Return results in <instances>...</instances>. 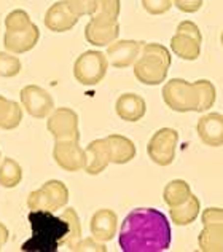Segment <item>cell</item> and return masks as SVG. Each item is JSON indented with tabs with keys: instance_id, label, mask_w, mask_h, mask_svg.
Wrapping results in <instances>:
<instances>
[{
	"instance_id": "obj_29",
	"label": "cell",
	"mask_w": 223,
	"mask_h": 252,
	"mask_svg": "<svg viewBox=\"0 0 223 252\" xmlns=\"http://www.w3.org/2000/svg\"><path fill=\"white\" fill-rule=\"evenodd\" d=\"M34 24L30 21V16L28 11H24L21 8L10 11L5 18V29L6 31H23L28 29Z\"/></svg>"
},
{
	"instance_id": "obj_31",
	"label": "cell",
	"mask_w": 223,
	"mask_h": 252,
	"mask_svg": "<svg viewBox=\"0 0 223 252\" xmlns=\"http://www.w3.org/2000/svg\"><path fill=\"white\" fill-rule=\"evenodd\" d=\"M65 3L78 18L93 16L97 10V0H65Z\"/></svg>"
},
{
	"instance_id": "obj_2",
	"label": "cell",
	"mask_w": 223,
	"mask_h": 252,
	"mask_svg": "<svg viewBox=\"0 0 223 252\" xmlns=\"http://www.w3.org/2000/svg\"><path fill=\"white\" fill-rule=\"evenodd\" d=\"M29 222L32 236L23 243L24 252H56L65 243L69 235V223L62 216H55L51 211H30Z\"/></svg>"
},
{
	"instance_id": "obj_32",
	"label": "cell",
	"mask_w": 223,
	"mask_h": 252,
	"mask_svg": "<svg viewBox=\"0 0 223 252\" xmlns=\"http://www.w3.org/2000/svg\"><path fill=\"white\" fill-rule=\"evenodd\" d=\"M174 5V0H142V6L148 15L160 16L167 13Z\"/></svg>"
},
{
	"instance_id": "obj_28",
	"label": "cell",
	"mask_w": 223,
	"mask_h": 252,
	"mask_svg": "<svg viewBox=\"0 0 223 252\" xmlns=\"http://www.w3.org/2000/svg\"><path fill=\"white\" fill-rule=\"evenodd\" d=\"M195 85L201 96L199 112H206L209 109H212L215 101H217V90H215L214 83L211 80H196Z\"/></svg>"
},
{
	"instance_id": "obj_21",
	"label": "cell",
	"mask_w": 223,
	"mask_h": 252,
	"mask_svg": "<svg viewBox=\"0 0 223 252\" xmlns=\"http://www.w3.org/2000/svg\"><path fill=\"white\" fill-rule=\"evenodd\" d=\"M198 246L202 252H223V225H202V230L198 236Z\"/></svg>"
},
{
	"instance_id": "obj_13",
	"label": "cell",
	"mask_w": 223,
	"mask_h": 252,
	"mask_svg": "<svg viewBox=\"0 0 223 252\" xmlns=\"http://www.w3.org/2000/svg\"><path fill=\"white\" fill-rule=\"evenodd\" d=\"M38 38H40V29L37 24H32L30 28L23 31H6L3 35V46L13 55H23L35 48Z\"/></svg>"
},
{
	"instance_id": "obj_37",
	"label": "cell",
	"mask_w": 223,
	"mask_h": 252,
	"mask_svg": "<svg viewBox=\"0 0 223 252\" xmlns=\"http://www.w3.org/2000/svg\"><path fill=\"white\" fill-rule=\"evenodd\" d=\"M220 42H222V46H223V31H222V37H220Z\"/></svg>"
},
{
	"instance_id": "obj_22",
	"label": "cell",
	"mask_w": 223,
	"mask_h": 252,
	"mask_svg": "<svg viewBox=\"0 0 223 252\" xmlns=\"http://www.w3.org/2000/svg\"><path fill=\"white\" fill-rule=\"evenodd\" d=\"M199 211H201V203L198 200V196L192 195L187 203H183L180 206H175V208H169V216H170V220L175 225L185 227V225H190L196 220V217L199 216Z\"/></svg>"
},
{
	"instance_id": "obj_12",
	"label": "cell",
	"mask_w": 223,
	"mask_h": 252,
	"mask_svg": "<svg viewBox=\"0 0 223 252\" xmlns=\"http://www.w3.org/2000/svg\"><path fill=\"white\" fill-rule=\"evenodd\" d=\"M143 43L137 40H115L107 46V58L115 69H126L134 65L137 58L140 56Z\"/></svg>"
},
{
	"instance_id": "obj_20",
	"label": "cell",
	"mask_w": 223,
	"mask_h": 252,
	"mask_svg": "<svg viewBox=\"0 0 223 252\" xmlns=\"http://www.w3.org/2000/svg\"><path fill=\"white\" fill-rule=\"evenodd\" d=\"M120 35V24H97L94 21H89L84 26V38L94 46H109L118 40Z\"/></svg>"
},
{
	"instance_id": "obj_35",
	"label": "cell",
	"mask_w": 223,
	"mask_h": 252,
	"mask_svg": "<svg viewBox=\"0 0 223 252\" xmlns=\"http://www.w3.org/2000/svg\"><path fill=\"white\" fill-rule=\"evenodd\" d=\"M204 0H174L175 8H179L183 13H196L201 10Z\"/></svg>"
},
{
	"instance_id": "obj_23",
	"label": "cell",
	"mask_w": 223,
	"mask_h": 252,
	"mask_svg": "<svg viewBox=\"0 0 223 252\" xmlns=\"http://www.w3.org/2000/svg\"><path fill=\"white\" fill-rule=\"evenodd\" d=\"M23 122V104L10 101L0 94V128L5 131L18 128Z\"/></svg>"
},
{
	"instance_id": "obj_6",
	"label": "cell",
	"mask_w": 223,
	"mask_h": 252,
	"mask_svg": "<svg viewBox=\"0 0 223 252\" xmlns=\"http://www.w3.org/2000/svg\"><path fill=\"white\" fill-rule=\"evenodd\" d=\"M109 69V58L102 51H84L74 63L75 80L84 86H94L104 80Z\"/></svg>"
},
{
	"instance_id": "obj_10",
	"label": "cell",
	"mask_w": 223,
	"mask_h": 252,
	"mask_svg": "<svg viewBox=\"0 0 223 252\" xmlns=\"http://www.w3.org/2000/svg\"><path fill=\"white\" fill-rule=\"evenodd\" d=\"M21 97V104L26 109V112L32 118H47L50 117L51 112L55 110V99L47 90H43L42 86L37 85H28L24 86L19 93Z\"/></svg>"
},
{
	"instance_id": "obj_11",
	"label": "cell",
	"mask_w": 223,
	"mask_h": 252,
	"mask_svg": "<svg viewBox=\"0 0 223 252\" xmlns=\"http://www.w3.org/2000/svg\"><path fill=\"white\" fill-rule=\"evenodd\" d=\"M78 142L80 141H72V139L55 141L53 158L61 169L69 172H77L80 169H84L86 154H84V150L80 147Z\"/></svg>"
},
{
	"instance_id": "obj_19",
	"label": "cell",
	"mask_w": 223,
	"mask_h": 252,
	"mask_svg": "<svg viewBox=\"0 0 223 252\" xmlns=\"http://www.w3.org/2000/svg\"><path fill=\"white\" fill-rule=\"evenodd\" d=\"M110 163L126 164L136 157V145L131 139L121 134H110L106 137Z\"/></svg>"
},
{
	"instance_id": "obj_17",
	"label": "cell",
	"mask_w": 223,
	"mask_h": 252,
	"mask_svg": "<svg viewBox=\"0 0 223 252\" xmlns=\"http://www.w3.org/2000/svg\"><path fill=\"white\" fill-rule=\"evenodd\" d=\"M115 112L121 120L136 123L145 115L147 102H145V99L139 94H136V93H124V94H121L116 99Z\"/></svg>"
},
{
	"instance_id": "obj_30",
	"label": "cell",
	"mask_w": 223,
	"mask_h": 252,
	"mask_svg": "<svg viewBox=\"0 0 223 252\" xmlns=\"http://www.w3.org/2000/svg\"><path fill=\"white\" fill-rule=\"evenodd\" d=\"M21 72V61L13 56V53L0 51V77L11 78Z\"/></svg>"
},
{
	"instance_id": "obj_27",
	"label": "cell",
	"mask_w": 223,
	"mask_h": 252,
	"mask_svg": "<svg viewBox=\"0 0 223 252\" xmlns=\"http://www.w3.org/2000/svg\"><path fill=\"white\" fill-rule=\"evenodd\" d=\"M61 216L69 223V235H67V240H65L64 244L70 251H75L77 246H78V243L83 240V238H82V222H80V217H78L77 211L74 208L64 209Z\"/></svg>"
},
{
	"instance_id": "obj_5",
	"label": "cell",
	"mask_w": 223,
	"mask_h": 252,
	"mask_svg": "<svg viewBox=\"0 0 223 252\" xmlns=\"http://www.w3.org/2000/svg\"><path fill=\"white\" fill-rule=\"evenodd\" d=\"M69 203L67 185L56 179L47 181L40 189L30 191L28 196V208L30 211L56 212Z\"/></svg>"
},
{
	"instance_id": "obj_14",
	"label": "cell",
	"mask_w": 223,
	"mask_h": 252,
	"mask_svg": "<svg viewBox=\"0 0 223 252\" xmlns=\"http://www.w3.org/2000/svg\"><path fill=\"white\" fill-rule=\"evenodd\" d=\"M77 15L70 11V8L65 3V0H59V2L53 3L45 13V26L51 32H67L72 31L78 23Z\"/></svg>"
},
{
	"instance_id": "obj_3",
	"label": "cell",
	"mask_w": 223,
	"mask_h": 252,
	"mask_svg": "<svg viewBox=\"0 0 223 252\" xmlns=\"http://www.w3.org/2000/svg\"><path fill=\"white\" fill-rule=\"evenodd\" d=\"M170 61V53L165 45L143 43L140 56L134 63V77L148 86L161 85L166 82Z\"/></svg>"
},
{
	"instance_id": "obj_26",
	"label": "cell",
	"mask_w": 223,
	"mask_h": 252,
	"mask_svg": "<svg viewBox=\"0 0 223 252\" xmlns=\"http://www.w3.org/2000/svg\"><path fill=\"white\" fill-rule=\"evenodd\" d=\"M23 181V169L13 158H3L0 163V185L5 189H15Z\"/></svg>"
},
{
	"instance_id": "obj_33",
	"label": "cell",
	"mask_w": 223,
	"mask_h": 252,
	"mask_svg": "<svg viewBox=\"0 0 223 252\" xmlns=\"http://www.w3.org/2000/svg\"><path fill=\"white\" fill-rule=\"evenodd\" d=\"M86 251H94V252H107L106 244L102 241L96 240L94 236L91 238H83V240L78 243V246L75 249V252H86Z\"/></svg>"
},
{
	"instance_id": "obj_8",
	"label": "cell",
	"mask_w": 223,
	"mask_h": 252,
	"mask_svg": "<svg viewBox=\"0 0 223 252\" xmlns=\"http://www.w3.org/2000/svg\"><path fill=\"white\" fill-rule=\"evenodd\" d=\"M179 132L172 128H161L150 137L147 144L148 158L158 166H169L175 158Z\"/></svg>"
},
{
	"instance_id": "obj_16",
	"label": "cell",
	"mask_w": 223,
	"mask_h": 252,
	"mask_svg": "<svg viewBox=\"0 0 223 252\" xmlns=\"http://www.w3.org/2000/svg\"><path fill=\"white\" fill-rule=\"evenodd\" d=\"M118 225V216L112 209H97L89 222V230L96 240L102 243H107L113 240L116 233Z\"/></svg>"
},
{
	"instance_id": "obj_25",
	"label": "cell",
	"mask_w": 223,
	"mask_h": 252,
	"mask_svg": "<svg viewBox=\"0 0 223 252\" xmlns=\"http://www.w3.org/2000/svg\"><path fill=\"white\" fill-rule=\"evenodd\" d=\"M120 10H121L120 0H97V10L91 16V21L106 26L116 24L118 16H120Z\"/></svg>"
},
{
	"instance_id": "obj_9",
	"label": "cell",
	"mask_w": 223,
	"mask_h": 252,
	"mask_svg": "<svg viewBox=\"0 0 223 252\" xmlns=\"http://www.w3.org/2000/svg\"><path fill=\"white\" fill-rule=\"evenodd\" d=\"M47 128L55 141H61V139L80 141L78 115L70 107H57L51 112L47 120Z\"/></svg>"
},
{
	"instance_id": "obj_24",
	"label": "cell",
	"mask_w": 223,
	"mask_h": 252,
	"mask_svg": "<svg viewBox=\"0 0 223 252\" xmlns=\"http://www.w3.org/2000/svg\"><path fill=\"white\" fill-rule=\"evenodd\" d=\"M192 189L183 179H174L169 184H166L165 190H163V201H165L169 208L180 206V204L187 203L192 196Z\"/></svg>"
},
{
	"instance_id": "obj_7",
	"label": "cell",
	"mask_w": 223,
	"mask_h": 252,
	"mask_svg": "<svg viewBox=\"0 0 223 252\" xmlns=\"http://www.w3.org/2000/svg\"><path fill=\"white\" fill-rule=\"evenodd\" d=\"M202 34L193 21H182L170 38V50L185 61H196L201 55Z\"/></svg>"
},
{
	"instance_id": "obj_1",
	"label": "cell",
	"mask_w": 223,
	"mask_h": 252,
	"mask_svg": "<svg viewBox=\"0 0 223 252\" xmlns=\"http://www.w3.org/2000/svg\"><path fill=\"white\" fill-rule=\"evenodd\" d=\"M170 225L155 208H136L124 217L118 243L123 252H160L170 248Z\"/></svg>"
},
{
	"instance_id": "obj_18",
	"label": "cell",
	"mask_w": 223,
	"mask_h": 252,
	"mask_svg": "<svg viewBox=\"0 0 223 252\" xmlns=\"http://www.w3.org/2000/svg\"><path fill=\"white\" fill-rule=\"evenodd\" d=\"M86 154V163H84V171L89 176H97L107 169L110 164L109 150L106 139H96V141L89 142L88 147L84 149Z\"/></svg>"
},
{
	"instance_id": "obj_4",
	"label": "cell",
	"mask_w": 223,
	"mask_h": 252,
	"mask_svg": "<svg viewBox=\"0 0 223 252\" xmlns=\"http://www.w3.org/2000/svg\"><path fill=\"white\" fill-rule=\"evenodd\" d=\"M163 101L170 110L187 114V112H199L201 96L195 83L183 78H172L166 82L161 91Z\"/></svg>"
},
{
	"instance_id": "obj_34",
	"label": "cell",
	"mask_w": 223,
	"mask_h": 252,
	"mask_svg": "<svg viewBox=\"0 0 223 252\" xmlns=\"http://www.w3.org/2000/svg\"><path fill=\"white\" fill-rule=\"evenodd\" d=\"M202 225L206 223H222L223 225V209L222 208H207L201 216Z\"/></svg>"
},
{
	"instance_id": "obj_15",
	"label": "cell",
	"mask_w": 223,
	"mask_h": 252,
	"mask_svg": "<svg viewBox=\"0 0 223 252\" xmlns=\"http://www.w3.org/2000/svg\"><path fill=\"white\" fill-rule=\"evenodd\" d=\"M196 131L201 139V142L209 147H222L223 145V115L212 112V114L202 115L198 125H196Z\"/></svg>"
},
{
	"instance_id": "obj_36",
	"label": "cell",
	"mask_w": 223,
	"mask_h": 252,
	"mask_svg": "<svg viewBox=\"0 0 223 252\" xmlns=\"http://www.w3.org/2000/svg\"><path fill=\"white\" fill-rule=\"evenodd\" d=\"M8 236H10L8 228H6L5 225L0 222V251H2V248L6 244V241H8Z\"/></svg>"
}]
</instances>
